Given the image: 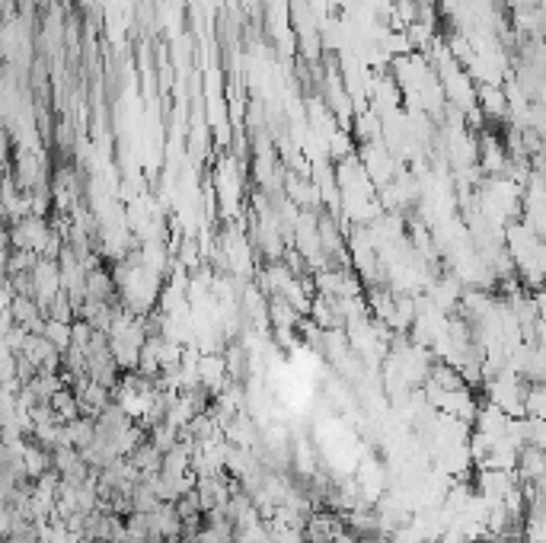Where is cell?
<instances>
[{
  "instance_id": "cell-1",
  "label": "cell",
  "mask_w": 546,
  "mask_h": 543,
  "mask_svg": "<svg viewBox=\"0 0 546 543\" xmlns=\"http://www.w3.org/2000/svg\"><path fill=\"white\" fill-rule=\"evenodd\" d=\"M240 157L236 154H224L215 164V176H211V192L217 195L224 214L227 218H240V205H243V170H240Z\"/></svg>"
},
{
  "instance_id": "cell-2",
  "label": "cell",
  "mask_w": 546,
  "mask_h": 543,
  "mask_svg": "<svg viewBox=\"0 0 546 543\" xmlns=\"http://www.w3.org/2000/svg\"><path fill=\"white\" fill-rule=\"evenodd\" d=\"M486 399L489 403H495L498 409H505L512 419H524V399H527V380L521 378L518 371H512V368H505V371L498 374V378L486 380Z\"/></svg>"
},
{
  "instance_id": "cell-3",
  "label": "cell",
  "mask_w": 546,
  "mask_h": 543,
  "mask_svg": "<svg viewBox=\"0 0 546 543\" xmlns=\"http://www.w3.org/2000/svg\"><path fill=\"white\" fill-rule=\"evenodd\" d=\"M518 482H521L518 470H477V473H473V486H477V492L483 495L489 505H502V499H505Z\"/></svg>"
},
{
  "instance_id": "cell-4",
  "label": "cell",
  "mask_w": 546,
  "mask_h": 543,
  "mask_svg": "<svg viewBox=\"0 0 546 543\" xmlns=\"http://www.w3.org/2000/svg\"><path fill=\"white\" fill-rule=\"evenodd\" d=\"M438 413H448L454 416V419L460 422H477L479 416V399L477 393H473V387H460V390H441V397H438Z\"/></svg>"
},
{
  "instance_id": "cell-5",
  "label": "cell",
  "mask_w": 546,
  "mask_h": 543,
  "mask_svg": "<svg viewBox=\"0 0 546 543\" xmlns=\"http://www.w3.org/2000/svg\"><path fill=\"white\" fill-rule=\"evenodd\" d=\"M199 380L201 387L215 393H224L230 387V374H227V361H224V351H211V355H201L199 361Z\"/></svg>"
},
{
  "instance_id": "cell-6",
  "label": "cell",
  "mask_w": 546,
  "mask_h": 543,
  "mask_svg": "<svg viewBox=\"0 0 546 543\" xmlns=\"http://www.w3.org/2000/svg\"><path fill=\"white\" fill-rule=\"evenodd\" d=\"M518 476H521V482H546V451L543 447H533V445L521 447Z\"/></svg>"
},
{
  "instance_id": "cell-7",
  "label": "cell",
  "mask_w": 546,
  "mask_h": 543,
  "mask_svg": "<svg viewBox=\"0 0 546 543\" xmlns=\"http://www.w3.org/2000/svg\"><path fill=\"white\" fill-rule=\"evenodd\" d=\"M508 419H512V416H508L505 409H498L495 403L486 399V403H479V416H477V422H473V428L489 435V438H505Z\"/></svg>"
},
{
  "instance_id": "cell-8",
  "label": "cell",
  "mask_w": 546,
  "mask_h": 543,
  "mask_svg": "<svg viewBox=\"0 0 546 543\" xmlns=\"http://www.w3.org/2000/svg\"><path fill=\"white\" fill-rule=\"evenodd\" d=\"M479 109H483L486 118H508L505 87H495V83H483V87H479Z\"/></svg>"
},
{
  "instance_id": "cell-9",
  "label": "cell",
  "mask_w": 546,
  "mask_h": 543,
  "mask_svg": "<svg viewBox=\"0 0 546 543\" xmlns=\"http://www.w3.org/2000/svg\"><path fill=\"white\" fill-rule=\"evenodd\" d=\"M93 441H97V419H90V416H80V419L64 426V445L80 447L83 451V447L93 445Z\"/></svg>"
},
{
  "instance_id": "cell-10",
  "label": "cell",
  "mask_w": 546,
  "mask_h": 543,
  "mask_svg": "<svg viewBox=\"0 0 546 543\" xmlns=\"http://www.w3.org/2000/svg\"><path fill=\"white\" fill-rule=\"evenodd\" d=\"M51 409L58 413V419L68 426V422L80 419V397H77V390H70V387H61V390L51 397Z\"/></svg>"
},
{
  "instance_id": "cell-11",
  "label": "cell",
  "mask_w": 546,
  "mask_h": 543,
  "mask_svg": "<svg viewBox=\"0 0 546 543\" xmlns=\"http://www.w3.org/2000/svg\"><path fill=\"white\" fill-rule=\"evenodd\" d=\"M42 336L49 339L58 351H68L70 345H74V323H64V320L49 316V320H45V330H42Z\"/></svg>"
},
{
  "instance_id": "cell-12",
  "label": "cell",
  "mask_w": 546,
  "mask_h": 543,
  "mask_svg": "<svg viewBox=\"0 0 546 543\" xmlns=\"http://www.w3.org/2000/svg\"><path fill=\"white\" fill-rule=\"evenodd\" d=\"M132 463L141 470V473H160V470H163V451H160V447H153L151 438H147L144 445H141L138 451L132 454Z\"/></svg>"
},
{
  "instance_id": "cell-13",
  "label": "cell",
  "mask_w": 546,
  "mask_h": 543,
  "mask_svg": "<svg viewBox=\"0 0 546 543\" xmlns=\"http://www.w3.org/2000/svg\"><path fill=\"white\" fill-rule=\"evenodd\" d=\"M431 384H438L441 390H460V387H467V380H464V374L457 371L454 365H448V361H441L438 358L435 361V368H431Z\"/></svg>"
},
{
  "instance_id": "cell-14",
  "label": "cell",
  "mask_w": 546,
  "mask_h": 543,
  "mask_svg": "<svg viewBox=\"0 0 546 543\" xmlns=\"http://www.w3.org/2000/svg\"><path fill=\"white\" fill-rule=\"evenodd\" d=\"M524 413L531 416V419H546V380L527 387Z\"/></svg>"
},
{
  "instance_id": "cell-15",
  "label": "cell",
  "mask_w": 546,
  "mask_h": 543,
  "mask_svg": "<svg viewBox=\"0 0 546 543\" xmlns=\"http://www.w3.org/2000/svg\"><path fill=\"white\" fill-rule=\"evenodd\" d=\"M438 543H467V537L460 534L457 528H448V530L441 534V540H438Z\"/></svg>"
},
{
  "instance_id": "cell-16",
  "label": "cell",
  "mask_w": 546,
  "mask_h": 543,
  "mask_svg": "<svg viewBox=\"0 0 546 543\" xmlns=\"http://www.w3.org/2000/svg\"><path fill=\"white\" fill-rule=\"evenodd\" d=\"M470 543H479V540H470Z\"/></svg>"
}]
</instances>
